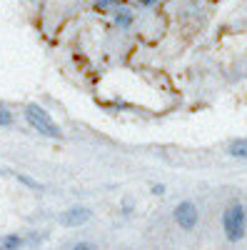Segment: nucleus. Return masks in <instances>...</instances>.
<instances>
[{
    "label": "nucleus",
    "mask_w": 247,
    "mask_h": 250,
    "mask_svg": "<svg viewBox=\"0 0 247 250\" xmlns=\"http://www.w3.org/2000/svg\"><path fill=\"white\" fill-rule=\"evenodd\" d=\"M95 3H97V8H105V5L113 3V0H95Z\"/></svg>",
    "instance_id": "nucleus-10"
},
{
    "label": "nucleus",
    "mask_w": 247,
    "mask_h": 250,
    "mask_svg": "<svg viewBox=\"0 0 247 250\" xmlns=\"http://www.w3.org/2000/svg\"><path fill=\"white\" fill-rule=\"evenodd\" d=\"M25 118H28V123L33 125V128L40 133V135H45V138H55V140H60L63 138V130L57 128V123L40 108V105H35V103H30V105H25Z\"/></svg>",
    "instance_id": "nucleus-2"
},
{
    "label": "nucleus",
    "mask_w": 247,
    "mask_h": 250,
    "mask_svg": "<svg viewBox=\"0 0 247 250\" xmlns=\"http://www.w3.org/2000/svg\"><path fill=\"white\" fill-rule=\"evenodd\" d=\"M90 218H93V213L88 210V208H70V210H65L63 215H60V223H63L65 228H80Z\"/></svg>",
    "instance_id": "nucleus-4"
},
{
    "label": "nucleus",
    "mask_w": 247,
    "mask_h": 250,
    "mask_svg": "<svg viewBox=\"0 0 247 250\" xmlns=\"http://www.w3.org/2000/svg\"><path fill=\"white\" fill-rule=\"evenodd\" d=\"M115 23H117L120 28H130V25H133V13H128V10H120V13L115 15Z\"/></svg>",
    "instance_id": "nucleus-7"
},
{
    "label": "nucleus",
    "mask_w": 247,
    "mask_h": 250,
    "mask_svg": "<svg viewBox=\"0 0 247 250\" xmlns=\"http://www.w3.org/2000/svg\"><path fill=\"white\" fill-rule=\"evenodd\" d=\"M140 3H142V5H148V8H150V5H155V3H157V0H140Z\"/></svg>",
    "instance_id": "nucleus-11"
},
{
    "label": "nucleus",
    "mask_w": 247,
    "mask_h": 250,
    "mask_svg": "<svg viewBox=\"0 0 247 250\" xmlns=\"http://www.w3.org/2000/svg\"><path fill=\"white\" fill-rule=\"evenodd\" d=\"M228 153L237 160H247V138H237L228 145Z\"/></svg>",
    "instance_id": "nucleus-5"
},
{
    "label": "nucleus",
    "mask_w": 247,
    "mask_h": 250,
    "mask_svg": "<svg viewBox=\"0 0 247 250\" xmlns=\"http://www.w3.org/2000/svg\"><path fill=\"white\" fill-rule=\"evenodd\" d=\"M23 245V238L20 235H5L3 238V248H20Z\"/></svg>",
    "instance_id": "nucleus-9"
},
{
    "label": "nucleus",
    "mask_w": 247,
    "mask_h": 250,
    "mask_svg": "<svg viewBox=\"0 0 247 250\" xmlns=\"http://www.w3.org/2000/svg\"><path fill=\"white\" fill-rule=\"evenodd\" d=\"M172 218H175V223L182 228V230H192V228L197 225V208H195V203H180L177 208H175V213H172Z\"/></svg>",
    "instance_id": "nucleus-3"
},
{
    "label": "nucleus",
    "mask_w": 247,
    "mask_h": 250,
    "mask_svg": "<svg viewBox=\"0 0 247 250\" xmlns=\"http://www.w3.org/2000/svg\"><path fill=\"white\" fill-rule=\"evenodd\" d=\"M222 228H225V238H228L230 243L242 240L245 233H247V210H245V205H240V203L228 205V210L222 213Z\"/></svg>",
    "instance_id": "nucleus-1"
},
{
    "label": "nucleus",
    "mask_w": 247,
    "mask_h": 250,
    "mask_svg": "<svg viewBox=\"0 0 247 250\" xmlns=\"http://www.w3.org/2000/svg\"><path fill=\"white\" fill-rule=\"evenodd\" d=\"M8 125H13V113L5 105H0V128H8Z\"/></svg>",
    "instance_id": "nucleus-8"
},
{
    "label": "nucleus",
    "mask_w": 247,
    "mask_h": 250,
    "mask_svg": "<svg viewBox=\"0 0 247 250\" xmlns=\"http://www.w3.org/2000/svg\"><path fill=\"white\" fill-rule=\"evenodd\" d=\"M13 178L20 180L23 185H28V188H33V190H43V185H40L38 180H33V178H28V175H23V173H13Z\"/></svg>",
    "instance_id": "nucleus-6"
}]
</instances>
